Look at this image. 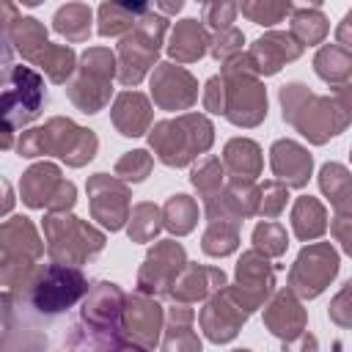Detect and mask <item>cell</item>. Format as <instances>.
I'll list each match as a JSON object with an SVG mask.
<instances>
[{"mask_svg": "<svg viewBox=\"0 0 352 352\" xmlns=\"http://www.w3.org/2000/svg\"><path fill=\"white\" fill-rule=\"evenodd\" d=\"M124 11H129V14H143L146 8H148V0H116Z\"/></svg>", "mask_w": 352, "mask_h": 352, "instance_id": "3957f363", "label": "cell"}, {"mask_svg": "<svg viewBox=\"0 0 352 352\" xmlns=\"http://www.w3.org/2000/svg\"><path fill=\"white\" fill-rule=\"evenodd\" d=\"M88 289V278L80 270L50 264L30 283V308L44 319H55L77 305Z\"/></svg>", "mask_w": 352, "mask_h": 352, "instance_id": "6da1fadb", "label": "cell"}, {"mask_svg": "<svg viewBox=\"0 0 352 352\" xmlns=\"http://www.w3.org/2000/svg\"><path fill=\"white\" fill-rule=\"evenodd\" d=\"M16 74H19V85L22 91H16V85L6 77V88H3V113H6V121L11 126H25L28 121H33L44 102H47V91H44V80L28 69V66H14Z\"/></svg>", "mask_w": 352, "mask_h": 352, "instance_id": "7a4b0ae2", "label": "cell"}]
</instances>
